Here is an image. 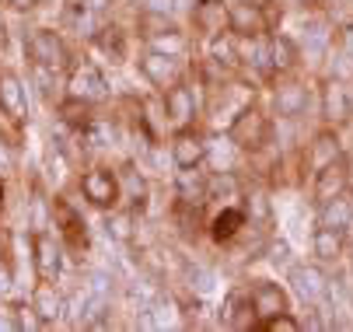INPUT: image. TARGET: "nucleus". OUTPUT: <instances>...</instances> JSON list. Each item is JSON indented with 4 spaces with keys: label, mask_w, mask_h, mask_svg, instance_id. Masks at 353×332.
<instances>
[{
    "label": "nucleus",
    "mask_w": 353,
    "mask_h": 332,
    "mask_svg": "<svg viewBox=\"0 0 353 332\" xmlns=\"http://www.w3.org/2000/svg\"><path fill=\"white\" fill-rule=\"evenodd\" d=\"M273 129H276V119L273 112L259 102V98H248L228 123V140L245 154V158H259L273 147Z\"/></svg>",
    "instance_id": "f257e3e1"
},
{
    "label": "nucleus",
    "mask_w": 353,
    "mask_h": 332,
    "mask_svg": "<svg viewBox=\"0 0 353 332\" xmlns=\"http://www.w3.org/2000/svg\"><path fill=\"white\" fill-rule=\"evenodd\" d=\"M161 105H165L168 133H175V129H185V126H199V116L207 109V94L199 87V81L189 74L179 84L161 91Z\"/></svg>",
    "instance_id": "f03ea898"
},
{
    "label": "nucleus",
    "mask_w": 353,
    "mask_h": 332,
    "mask_svg": "<svg viewBox=\"0 0 353 332\" xmlns=\"http://www.w3.org/2000/svg\"><path fill=\"white\" fill-rule=\"evenodd\" d=\"M319 119L332 129H350L353 126V81L350 77H339V74H322L319 77Z\"/></svg>",
    "instance_id": "7ed1b4c3"
},
{
    "label": "nucleus",
    "mask_w": 353,
    "mask_h": 332,
    "mask_svg": "<svg viewBox=\"0 0 353 332\" xmlns=\"http://www.w3.org/2000/svg\"><path fill=\"white\" fill-rule=\"evenodd\" d=\"M63 77H67L63 81V98L74 102V105L94 109V105H102L109 98V91H112L105 70L98 67V63H91V60H74Z\"/></svg>",
    "instance_id": "20e7f679"
},
{
    "label": "nucleus",
    "mask_w": 353,
    "mask_h": 332,
    "mask_svg": "<svg viewBox=\"0 0 353 332\" xmlns=\"http://www.w3.org/2000/svg\"><path fill=\"white\" fill-rule=\"evenodd\" d=\"M25 56L32 67H42V70H53V74H67L74 56H70V45L63 39V32L49 28V25H39L25 35Z\"/></svg>",
    "instance_id": "39448f33"
},
{
    "label": "nucleus",
    "mask_w": 353,
    "mask_h": 332,
    "mask_svg": "<svg viewBox=\"0 0 353 332\" xmlns=\"http://www.w3.org/2000/svg\"><path fill=\"white\" fill-rule=\"evenodd\" d=\"M287 291L290 298H297L305 308H315V304H325L329 301V287H332V273L329 266L308 259V262H290L287 266Z\"/></svg>",
    "instance_id": "423d86ee"
},
{
    "label": "nucleus",
    "mask_w": 353,
    "mask_h": 332,
    "mask_svg": "<svg viewBox=\"0 0 353 332\" xmlns=\"http://www.w3.org/2000/svg\"><path fill=\"white\" fill-rule=\"evenodd\" d=\"M77 189H81V200L94 210H102V214L123 203L119 168H112V165H88L77 175Z\"/></svg>",
    "instance_id": "0eeeda50"
},
{
    "label": "nucleus",
    "mask_w": 353,
    "mask_h": 332,
    "mask_svg": "<svg viewBox=\"0 0 353 332\" xmlns=\"http://www.w3.org/2000/svg\"><path fill=\"white\" fill-rule=\"evenodd\" d=\"M308 109H312V84L301 74H287V77H276L270 84V112H273V119L297 123V119L308 116Z\"/></svg>",
    "instance_id": "6e6552de"
},
{
    "label": "nucleus",
    "mask_w": 353,
    "mask_h": 332,
    "mask_svg": "<svg viewBox=\"0 0 353 332\" xmlns=\"http://www.w3.org/2000/svg\"><path fill=\"white\" fill-rule=\"evenodd\" d=\"M137 70H140V77L154 91H165V87L179 84L182 77H189L192 74V63L185 56L158 53V50H147V45H143V53L137 56Z\"/></svg>",
    "instance_id": "1a4fd4ad"
},
{
    "label": "nucleus",
    "mask_w": 353,
    "mask_h": 332,
    "mask_svg": "<svg viewBox=\"0 0 353 332\" xmlns=\"http://www.w3.org/2000/svg\"><path fill=\"white\" fill-rule=\"evenodd\" d=\"M28 252H32L35 280H60V273H63V242H60V234L46 231V227H28Z\"/></svg>",
    "instance_id": "9d476101"
},
{
    "label": "nucleus",
    "mask_w": 353,
    "mask_h": 332,
    "mask_svg": "<svg viewBox=\"0 0 353 332\" xmlns=\"http://www.w3.org/2000/svg\"><path fill=\"white\" fill-rule=\"evenodd\" d=\"M353 189V158L350 154H339L336 161L322 165L319 172H312V185H308V196H312V207L346 193Z\"/></svg>",
    "instance_id": "9b49d317"
},
{
    "label": "nucleus",
    "mask_w": 353,
    "mask_h": 332,
    "mask_svg": "<svg viewBox=\"0 0 353 332\" xmlns=\"http://www.w3.org/2000/svg\"><path fill=\"white\" fill-rule=\"evenodd\" d=\"M280 14L273 8H259L248 0H228V32L231 35H270L276 32Z\"/></svg>",
    "instance_id": "f8f14e48"
},
{
    "label": "nucleus",
    "mask_w": 353,
    "mask_h": 332,
    "mask_svg": "<svg viewBox=\"0 0 353 332\" xmlns=\"http://www.w3.org/2000/svg\"><path fill=\"white\" fill-rule=\"evenodd\" d=\"M168 158L175 168H203L210 158V136L199 126H185L175 129L168 140Z\"/></svg>",
    "instance_id": "ddd939ff"
},
{
    "label": "nucleus",
    "mask_w": 353,
    "mask_h": 332,
    "mask_svg": "<svg viewBox=\"0 0 353 332\" xmlns=\"http://www.w3.org/2000/svg\"><path fill=\"white\" fill-rule=\"evenodd\" d=\"M248 298H252V308H256V318L259 322L287 311L290 301H294L290 291H287V283H280L276 276H256V280H248Z\"/></svg>",
    "instance_id": "4468645a"
},
{
    "label": "nucleus",
    "mask_w": 353,
    "mask_h": 332,
    "mask_svg": "<svg viewBox=\"0 0 353 332\" xmlns=\"http://www.w3.org/2000/svg\"><path fill=\"white\" fill-rule=\"evenodd\" d=\"M308 252H312V259L322 262V266H339V262L346 259V252H350V231L315 220L312 238H308Z\"/></svg>",
    "instance_id": "2eb2a0df"
},
{
    "label": "nucleus",
    "mask_w": 353,
    "mask_h": 332,
    "mask_svg": "<svg viewBox=\"0 0 353 332\" xmlns=\"http://www.w3.org/2000/svg\"><path fill=\"white\" fill-rule=\"evenodd\" d=\"M35 318H39V329H53L67 318V294L57 287V280H39L32 287V298H28Z\"/></svg>",
    "instance_id": "dca6fc26"
},
{
    "label": "nucleus",
    "mask_w": 353,
    "mask_h": 332,
    "mask_svg": "<svg viewBox=\"0 0 353 332\" xmlns=\"http://www.w3.org/2000/svg\"><path fill=\"white\" fill-rule=\"evenodd\" d=\"M0 116H4L11 126L28 123V87H25L21 74L11 70V67L0 70Z\"/></svg>",
    "instance_id": "f3484780"
},
{
    "label": "nucleus",
    "mask_w": 353,
    "mask_h": 332,
    "mask_svg": "<svg viewBox=\"0 0 353 332\" xmlns=\"http://www.w3.org/2000/svg\"><path fill=\"white\" fill-rule=\"evenodd\" d=\"M339 154H346V144H343V129H332V126H319L312 133V140L305 144V154H301V168L308 172H319L322 165L336 161Z\"/></svg>",
    "instance_id": "a211bd4d"
},
{
    "label": "nucleus",
    "mask_w": 353,
    "mask_h": 332,
    "mask_svg": "<svg viewBox=\"0 0 353 332\" xmlns=\"http://www.w3.org/2000/svg\"><path fill=\"white\" fill-rule=\"evenodd\" d=\"M245 227H248V214H245L241 200H238V203H217V210L207 217L210 242H214V245H224V249L238 238Z\"/></svg>",
    "instance_id": "6ab92c4d"
},
{
    "label": "nucleus",
    "mask_w": 353,
    "mask_h": 332,
    "mask_svg": "<svg viewBox=\"0 0 353 332\" xmlns=\"http://www.w3.org/2000/svg\"><path fill=\"white\" fill-rule=\"evenodd\" d=\"M53 227L60 234V242L70 249H88V224L81 210L67 196H53Z\"/></svg>",
    "instance_id": "aec40b11"
},
{
    "label": "nucleus",
    "mask_w": 353,
    "mask_h": 332,
    "mask_svg": "<svg viewBox=\"0 0 353 332\" xmlns=\"http://www.w3.org/2000/svg\"><path fill=\"white\" fill-rule=\"evenodd\" d=\"M217 322L231 332H245V329H256V308H252V298H248V287H234L224 294L221 308H217Z\"/></svg>",
    "instance_id": "412c9836"
},
{
    "label": "nucleus",
    "mask_w": 353,
    "mask_h": 332,
    "mask_svg": "<svg viewBox=\"0 0 353 332\" xmlns=\"http://www.w3.org/2000/svg\"><path fill=\"white\" fill-rule=\"evenodd\" d=\"M88 42H91V50H98V53H102V60L112 63V67H119V63L130 60V32L119 21H109L105 18L102 28H98Z\"/></svg>",
    "instance_id": "4be33fe9"
},
{
    "label": "nucleus",
    "mask_w": 353,
    "mask_h": 332,
    "mask_svg": "<svg viewBox=\"0 0 353 332\" xmlns=\"http://www.w3.org/2000/svg\"><path fill=\"white\" fill-rule=\"evenodd\" d=\"M185 18H189L192 35L207 42V39L228 32V0H199Z\"/></svg>",
    "instance_id": "5701e85b"
},
{
    "label": "nucleus",
    "mask_w": 353,
    "mask_h": 332,
    "mask_svg": "<svg viewBox=\"0 0 353 332\" xmlns=\"http://www.w3.org/2000/svg\"><path fill=\"white\" fill-rule=\"evenodd\" d=\"M241 207L248 214V224H256L263 231H273L276 224V207H273V193L259 182H245V193H241Z\"/></svg>",
    "instance_id": "b1692460"
},
{
    "label": "nucleus",
    "mask_w": 353,
    "mask_h": 332,
    "mask_svg": "<svg viewBox=\"0 0 353 332\" xmlns=\"http://www.w3.org/2000/svg\"><path fill=\"white\" fill-rule=\"evenodd\" d=\"M270 53H273V74L276 77H287V74H297L301 63H305V53H301V42L287 32H273L270 35ZM273 77V81H276Z\"/></svg>",
    "instance_id": "393cba45"
},
{
    "label": "nucleus",
    "mask_w": 353,
    "mask_h": 332,
    "mask_svg": "<svg viewBox=\"0 0 353 332\" xmlns=\"http://www.w3.org/2000/svg\"><path fill=\"white\" fill-rule=\"evenodd\" d=\"M175 200L185 203H207L210 207V172L203 168H175Z\"/></svg>",
    "instance_id": "a878e982"
},
{
    "label": "nucleus",
    "mask_w": 353,
    "mask_h": 332,
    "mask_svg": "<svg viewBox=\"0 0 353 332\" xmlns=\"http://www.w3.org/2000/svg\"><path fill=\"white\" fill-rule=\"evenodd\" d=\"M119 182H123V203L133 207L137 214H147V207H150V178L140 172L137 161H126L119 168Z\"/></svg>",
    "instance_id": "bb28decb"
},
{
    "label": "nucleus",
    "mask_w": 353,
    "mask_h": 332,
    "mask_svg": "<svg viewBox=\"0 0 353 332\" xmlns=\"http://www.w3.org/2000/svg\"><path fill=\"white\" fill-rule=\"evenodd\" d=\"M140 217L133 207L119 203L112 210H105V234L116 242V245H133L137 242V231H140Z\"/></svg>",
    "instance_id": "cd10ccee"
},
{
    "label": "nucleus",
    "mask_w": 353,
    "mask_h": 332,
    "mask_svg": "<svg viewBox=\"0 0 353 332\" xmlns=\"http://www.w3.org/2000/svg\"><path fill=\"white\" fill-rule=\"evenodd\" d=\"M315 220L319 224H332V227H353V189H346V193L325 200L315 207Z\"/></svg>",
    "instance_id": "c85d7f7f"
},
{
    "label": "nucleus",
    "mask_w": 353,
    "mask_h": 332,
    "mask_svg": "<svg viewBox=\"0 0 353 332\" xmlns=\"http://www.w3.org/2000/svg\"><path fill=\"white\" fill-rule=\"evenodd\" d=\"M256 329L259 332H305V318H301L294 308H287V311H280L273 318H263Z\"/></svg>",
    "instance_id": "c756f323"
},
{
    "label": "nucleus",
    "mask_w": 353,
    "mask_h": 332,
    "mask_svg": "<svg viewBox=\"0 0 353 332\" xmlns=\"http://www.w3.org/2000/svg\"><path fill=\"white\" fill-rule=\"evenodd\" d=\"M185 280H189V294H196V298H207L214 291V283H217L214 269H207V266H189Z\"/></svg>",
    "instance_id": "7c9ffc66"
},
{
    "label": "nucleus",
    "mask_w": 353,
    "mask_h": 332,
    "mask_svg": "<svg viewBox=\"0 0 353 332\" xmlns=\"http://www.w3.org/2000/svg\"><path fill=\"white\" fill-rule=\"evenodd\" d=\"M332 50L353 60V18H346L332 28Z\"/></svg>",
    "instance_id": "2f4dec72"
},
{
    "label": "nucleus",
    "mask_w": 353,
    "mask_h": 332,
    "mask_svg": "<svg viewBox=\"0 0 353 332\" xmlns=\"http://www.w3.org/2000/svg\"><path fill=\"white\" fill-rule=\"evenodd\" d=\"M276 269H287L290 266V245L283 242V238H273V234H270V242H266V252H263Z\"/></svg>",
    "instance_id": "473e14b6"
},
{
    "label": "nucleus",
    "mask_w": 353,
    "mask_h": 332,
    "mask_svg": "<svg viewBox=\"0 0 353 332\" xmlns=\"http://www.w3.org/2000/svg\"><path fill=\"white\" fill-rule=\"evenodd\" d=\"M137 14H179L175 0H130Z\"/></svg>",
    "instance_id": "72a5a7b5"
},
{
    "label": "nucleus",
    "mask_w": 353,
    "mask_h": 332,
    "mask_svg": "<svg viewBox=\"0 0 353 332\" xmlns=\"http://www.w3.org/2000/svg\"><path fill=\"white\" fill-rule=\"evenodd\" d=\"M112 283H116V280H112V273H91V276H88V291H91V294L109 298V294H112Z\"/></svg>",
    "instance_id": "f704fd0d"
},
{
    "label": "nucleus",
    "mask_w": 353,
    "mask_h": 332,
    "mask_svg": "<svg viewBox=\"0 0 353 332\" xmlns=\"http://www.w3.org/2000/svg\"><path fill=\"white\" fill-rule=\"evenodd\" d=\"M14 168H18V151H14V144H8L0 136V175H11Z\"/></svg>",
    "instance_id": "c9c22d12"
},
{
    "label": "nucleus",
    "mask_w": 353,
    "mask_h": 332,
    "mask_svg": "<svg viewBox=\"0 0 353 332\" xmlns=\"http://www.w3.org/2000/svg\"><path fill=\"white\" fill-rule=\"evenodd\" d=\"M0 8H8L14 14H32L35 8H42V0H0Z\"/></svg>",
    "instance_id": "e433bc0d"
},
{
    "label": "nucleus",
    "mask_w": 353,
    "mask_h": 332,
    "mask_svg": "<svg viewBox=\"0 0 353 332\" xmlns=\"http://www.w3.org/2000/svg\"><path fill=\"white\" fill-rule=\"evenodd\" d=\"M0 332H21V318L14 308H0Z\"/></svg>",
    "instance_id": "4c0bfd02"
},
{
    "label": "nucleus",
    "mask_w": 353,
    "mask_h": 332,
    "mask_svg": "<svg viewBox=\"0 0 353 332\" xmlns=\"http://www.w3.org/2000/svg\"><path fill=\"white\" fill-rule=\"evenodd\" d=\"M11 287H14V269H11V262L4 256H0V298H4Z\"/></svg>",
    "instance_id": "58836bf2"
},
{
    "label": "nucleus",
    "mask_w": 353,
    "mask_h": 332,
    "mask_svg": "<svg viewBox=\"0 0 353 332\" xmlns=\"http://www.w3.org/2000/svg\"><path fill=\"white\" fill-rule=\"evenodd\" d=\"M294 4L305 11V14H315V11H322L325 8V0H294Z\"/></svg>",
    "instance_id": "ea45409f"
},
{
    "label": "nucleus",
    "mask_w": 353,
    "mask_h": 332,
    "mask_svg": "<svg viewBox=\"0 0 353 332\" xmlns=\"http://www.w3.org/2000/svg\"><path fill=\"white\" fill-rule=\"evenodd\" d=\"M88 4H91L98 14H105V18H109V11H112V4H116V0H88Z\"/></svg>",
    "instance_id": "a19ab883"
},
{
    "label": "nucleus",
    "mask_w": 353,
    "mask_h": 332,
    "mask_svg": "<svg viewBox=\"0 0 353 332\" xmlns=\"http://www.w3.org/2000/svg\"><path fill=\"white\" fill-rule=\"evenodd\" d=\"M199 4V0H175V8H179V14H189L192 8Z\"/></svg>",
    "instance_id": "79ce46f5"
},
{
    "label": "nucleus",
    "mask_w": 353,
    "mask_h": 332,
    "mask_svg": "<svg viewBox=\"0 0 353 332\" xmlns=\"http://www.w3.org/2000/svg\"><path fill=\"white\" fill-rule=\"evenodd\" d=\"M248 4H259V8H273L276 0H248Z\"/></svg>",
    "instance_id": "37998d69"
},
{
    "label": "nucleus",
    "mask_w": 353,
    "mask_h": 332,
    "mask_svg": "<svg viewBox=\"0 0 353 332\" xmlns=\"http://www.w3.org/2000/svg\"><path fill=\"white\" fill-rule=\"evenodd\" d=\"M0 70H4V67H0Z\"/></svg>",
    "instance_id": "c03bdc74"
}]
</instances>
